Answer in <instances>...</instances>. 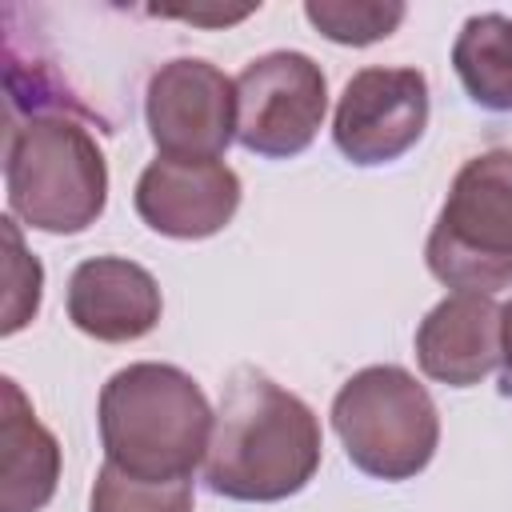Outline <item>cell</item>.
Listing matches in <instances>:
<instances>
[{"label":"cell","mask_w":512,"mask_h":512,"mask_svg":"<svg viewBox=\"0 0 512 512\" xmlns=\"http://www.w3.org/2000/svg\"><path fill=\"white\" fill-rule=\"evenodd\" d=\"M320 448V420L296 392L256 368H236L212 424L204 480L216 496L276 504L316 476Z\"/></svg>","instance_id":"cell-1"},{"label":"cell","mask_w":512,"mask_h":512,"mask_svg":"<svg viewBox=\"0 0 512 512\" xmlns=\"http://www.w3.org/2000/svg\"><path fill=\"white\" fill-rule=\"evenodd\" d=\"M104 460L140 480H192L208 456L216 412L176 364L140 360L108 376L96 404Z\"/></svg>","instance_id":"cell-2"},{"label":"cell","mask_w":512,"mask_h":512,"mask_svg":"<svg viewBox=\"0 0 512 512\" xmlns=\"http://www.w3.org/2000/svg\"><path fill=\"white\" fill-rule=\"evenodd\" d=\"M88 120L92 112H28L8 124V212L36 232L76 236L108 204V164Z\"/></svg>","instance_id":"cell-3"},{"label":"cell","mask_w":512,"mask_h":512,"mask_svg":"<svg viewBox=\"0 0 512 512\" xmlns=\"http://www.w3.org/2000/svg\"><path fill=\"white\" fill-rule=\"evenodd\" d=\"M424 260L456 292L492 296L512 284V148L464 160L428 232Z\"/></svg>","instance_id":"cell-4"},{"label":"cell","mask_w":512,"mask_h":512,"mask_svg":"<svg viewBox=\"0 0 512 512\" xmlns=\"http://www.w3.org/2000/svg\"><path fill=\"white\" fill-rule=\"evenodd\" d=\"M332 428L348 460L372 480L420 476L440 444V412L400 364H372L348 376L332 400Z\"/></svg>","instance_id":"cell-5"},{"label":"cell","mask_w":512,"mask_h":512,"mask_svg":"<svg viewBox=\"0 0 512 512\" xmlns=\"http://www.w3.org/2000/svg\"><path fill=\"white\" fill-rule=\"evenodd\" d=\"M328 112V80L308 52H264L236 76V140L252 156H300Z\"/></svg>","instance_id":"cell-6"},{"label":"cell","mask_w":512,"mask_h":512,"mask_svg":"<svg viewBox=\"0 0 512 512\" xmlns=\"http://www.w3.org/2000/svg\"><path fill=\"white\" fill-rule=\"evenodd\" d=\"M144 120L160 156L220 160L236 140V80L200 56H176L152 72Z\"/></svg>","instance_id":"cell-7"},{"label":"cell","mask_w":512,"mask_h":512,"mask_svg":"<svg viewBox=\"0 0 512 512\" xmlns=\"http://www.w3.org/2000/svg\"><path fill=\"white\" fill-rule=\"evenodd\" d=\"M428 128V80L416 68H360L336 104L332 140L360 168L392 164Z\"/></svg>","instance_id":"cell-8"},{"label":"cell","mask_w":512,"mask_h":512,"mask_svg":"<svg viewBox=\"0 0 512 512\" xmlns=\"http://www.w3.org/2000/svg\"><path fill=\"white\" fill-rule=\"evenodd\" d=\"M136 216L172 240L216 236L240 208V176L224 160L156 156L136 180Z\"/></svg>","instance_id":"cell-9"},{"label":"cell","mask_w":512,"mask_h":512,"mask_svg":"<svg viewBox=\"0 0 512 512\" xmlns=\"http://www.w3.org/2000/svg\"><path fill=\"white\" fill-rule=\"evenodd\" d=\"M164 296L148 268L124 256H92L68 280V320L104 344H128L160 324Z\"/></svg>","instance_id":"cell-10"},{"label":"cell","mask_w":512,"mask_h":512,"mask_svg":"<svg viewBox=\"0 0 512 512\" xmlns=\"http://www.w3.org/2000/svg\"><path fill=\"white\" fill-rule=\"evenodd\" d=\"M416 360L448 388L480 384L500 364V304L476 292L444 296L416 328Z\"/></svg>","instance_id":"cell-11"},{"label":"cell","mask_w":512,"mask_h":512,"mask_svg":"<svg viewBox=\"0 0 512 512\" xmlns=\"http://www.w3.org/2000/svg\"><path fill=\"white\" fill-rule=\"evenodd\" d=\"M60 444L12 376L0 380V512H40L56 496Z\"/></svg>","instance_id":"cell-12"},{"label":"cell","mask_w":512,"mask_h":512,"mask_svg":"<svg viewBox=\"0 0 512 512\" xmlns=\"http://www.w3.org/2000/svg\"><path fill=\"white\" fill-rule=\"evenodd\" d=\"M452 68L472 104L488 112H512V16H468L452 44Z\"/></svg>","instance_id":"cell-13"},{"label":"cell","mask_w":512,"mask_h":512,"mask_svg":"<svg viewBox=\"0 0 512 512\" xmlns=\"http://www.w3.org/2000/svg\"><path fill=\"white\" fill-rule=\"evenodd\" d=\"M304 16L332 44L364 48V44L388 40L400 28L404 4L400 0H308Z\"/></svg>","instance_id":"cell-14"},{"label":"cell","mask_w":512,"mask_h":512,"mask_svg":"<svg viewBox=\"0 0 512 512\" xmlns=\"http://www.w3.org/2000/svg\"><path fill=\"white\" fill-rule=\"evenodd\" d=\"M92 512H192V480H140L116 464H100L92 484Z\"/></svg>","instance_id":"cell-15"},{"label":"cell","mask_w":512,"mask_h":512,"mask_svg":"<svg viewBox=\"0 0 512 512\" xmlns=\"http://www.w3.org/2000/svg\"><path fill=\"white\" fill-rule=\"evenodd\" d=\"M0 224H4V244H8V256H4V324H0V332L12 336L40 312L44 268H40L36 256H28L16 220L4 216Z\"/></svg>","instance_id":"cell-16"},{"label":"cell","mask_w":512,"mask_h":512,"mask_svg":"<svg viewBox=\"0 0 512 512\" xmlns=\"http://www.w3.org/2000/svg\"><path fill=\"white\" fill-rule=\"evenodd\" d=\"M248 12H256L252 4H244V8H176V12H164V16H180V20H192V24H236V20H244Z\"/></svg>","instance_id":"cell-17"},{"label":"cell","mask_w":512,"mask_h":512,"mask_svg":"<svg viewBox=\"0 0 512 512\" xmlns=\"http://www.w3.org/2000/svg\"><path fill=\"white\" fill-rule=\"evenodd\" d=\"M500 364H504V372H500V392L512 396V300L500 304Z\"/></svg>","instance_id":"cell-18"}]
</instances>
